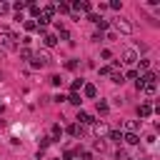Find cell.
<instances>
[{
	"mask_svg": "<svg viewBox=\"0 0 160 160\" xmlns=\"http://www.w3.org/2000/svg\"><path fill=\"white\" fill-rule=\"evenodd\" d=\"M95 150H105V140L98 138V140H95Z\"/></svg>",
	"mask_w": 160,
	"mask_h": 160,
	"instance_id": "obj_27",
	"label": "cell"
},
{
	"mask_svg": "<svg viewBox=\"0 0 160 160\" xmlns=\"http://www.w3.org/2000/svg\"><path fill=\"white\" fill-rule=\"evenodd\" d=\"M68 132H70L72 138H78V135H82V128H80L78 122H72V125H68Z\"/></svg>",
	"mask_w": 160,
	"mask_h": 160,
	"instance_id": "obj_11",
	"label": "cell"
},
{
	"mask_svg": "<svg viewBox=\"0 0 160 160\" xmlns=\"http://www.w3.org/2000/svg\"><path fill=\"white\" fill-rule=\"evenodd\" d=\"M78 122H80V128H82V125H92L95 118H92L90 112H82V110H80V112H78Z\"/></svg>",
	"mask_w": 160,
	"mask_h": 160,
	"instance_id": "obj_5",
	"label": "cell"
},
{
	"mask_svg": "<svg viewBox=\"0 0 160 160\" xmlns=\"http://www.w3.org/2000/svg\"><path fill=\"white\" fill-rule=\"evenodd\" d=\"M80 160H92V152H90V150H82V152H80Z\"/></svg>",
	"mask_w": 160,
	"mask_h": 160,
	"instance_id": "obj_24",
	"label": "cell"
},
{
	"mask_svg": "<svg viewBox=\"0 0 160 160\" xmlns=\"http://www.w3.org/2000/svg\"><path fill=\"white\" fill-rule=\"evenodd\" d=\"M10 12V5L8 2H0V15H8Z\"/></svg>",
	"mask_w": 160,
	"mask_h": 160,
	"instance_id": "obj_25",
	"label": "cell"
},
{
	"mask_svg": "<svg viewBox=\"0 0 160 160\" xmlns=\"http://www.w3.org/2000/svg\"><path fill=\"white\" fill-rule=\"evenodd\" d=\"M110 80H112L115 85H122V82H125V75H122V72H112V75H110Z\"/></svg>",
	"mask_w": 160,
	"mask_h": 160,
	"instance_id": "obj_13",
	"label": "cell"
},
{
	"mask_svg": "<svg viewBox=\"0 0 160 160\" xmlns=\"http://www.w3.org/2000/svg\"><path fill=\"white\" fill-rule=\"evenodd\" d=\"M115 160H128V155H125V150H118V152H115Z\"/></svg>",
	"mask_w": 160,
	"mask_h": 160,
	"instance_id": "obj_28",
	"label": "cell"
},
{
	"mask_svg": "<svg viewBox=\"0 0 160 160\" xmlns=\"http://www.w3.org/2000/svg\"><path fill=\"white\" fill-rule=\"evenodd\" d=\"M65 160H75V158H72V152H70V150H68V152H65Z\"/></svg>",
	"mask_w": 160,
	"mask_h": 160,
	"instance_id": "obj_31",
	"label": "cell"
},
{
	"mask_svg": "<svg viewBox=\"0 0 160 160\" xmlns=\"http://www.w3.org/2000/svg\"><path fill=\"white\" fill-rule=\"evenodd\" d=\"M52 160H60V158H52Z\"/></svg>",
	"mask_w": 160,
	"mask_h": 160,
	"instance_id": "obj_33",
	"label": "cell"
},
{
	"mask_svg": "<svg viewBox=\"0 0 160 160\" xmlns=\"http://www.w3.org/2000/svg\"><path fill=\"white\" fill-rule=\"evenodd\" d=\"M68 102H72V105H78V108H80V105H82V98H80L78 92H70V98H68Z\"/></svg>",
	"mask_w": 160,
	"mask_h": 160,
	"instance_id": "obj_14",
	"label": "cell"
},
{
	"mask_svg": "<svg viewBox=\"0 0 160 160\" xmlns=\"http://www.w3.org/2000/svg\"><path fill=\"white\" fill-rule=\"evenodd\" d=\"M100 75H112V68H110V65H102V68H100Z\"/></svg>",
	"mask_w": 160,
	"mask_h": 160,
	"instance_id": "obj_22",
	"label": "cell"
},
{
	"mask_svg": "<svg viewBox=\"0 0 160 160\" xmlns=\"http://www.w3.org/2000/svg\"><path fill=\"white\" fill-rule=\"evenodd\" d=\"M122 140H125L128 145H138V142H140V138H138V132H125V135H122Z\"/></svg>",
	"mask_w": 160,
	"mask_h": 160,
	"instance_id": "obj_10",
	"label": "cell"
},
{
	"mask_svg": "<svg viewBox=\"0 0 160 160\" xmlns=\"http://www.w3.org/2000/svg\"><path fill=\"white\" fill-rule=\"evenodd\" d=\"M0 80H2V72H0Z\"/></svg>",
	"mask_w": 160,
	"mask_h": 160,
	"instance_id": "obj_32",
	"label": "cell"
},
{
	"mask_svg": "<svg viewBox=\"0 0 160 160\" xmlns=\"http://www.w3.org/2000/svg\"><path fill=\"white\" fill-rule=\"evenodd\" d=\"M72 10H82V12H90V10H92V5H90L88 0H78V2H72Z\"/></svg>",
	"mask_w": 160,
	"mask_h": 160,
	"instance_id": "obj_8",
	"label": "cell"
},
{
	"mask_svg": "<svg viewBox=\"0 0 160 160\" xmlns=\"http://www.w3.org/2000/svg\"><path fill=\"white\" fill-rule=\"evenodd\" d=\"M138 75H140L138 70H128V78H130V80H138Z\"/></svg>",
	"mask_w": 160,
	"mask_h": 160,
	"instance_id": "obj_30",
	"label": "cell"
},
{
	"mask_svg": "<svg viewBox=\"0 0 160 160\" xmlns=\"http://www.w3.org/2000/svg\"><path fill=\"white\" fill-rule=\"evenodd\" d=\"M25 30H38V22H32V20H25Z\"/></svg>",
	"mask_w": 160,
	"mask_h": 160,
	"instance_id": "obj_20",
	"label": "cell"
},
{
	"mask_svg": "<svg viewBox=\"0 0 160 160\" xmlns=\"http://www.w3.org/2000/svg\"><path fill=\"white\" fill-rule=\"evenodd\" d=\"M125 130H128V132H135V130H138V120H128V122H125Z\"/></svg>",
	"mask_w": 160,
	"mask_h": 160,
	"instance_id": "obj_18",
	"label": "cell"
},
{
	"mask_svg": "<svg viewBox=\"0 0 160 160\" xmlns=\"http://www.w3.org/2000/svg\"><path fill=\"white\" fill-rule=\"evenodd\" d=\"M30 55H32V52H30L28 48H22V50H20V58H28V60H30Z\"/></svg>",
	"mask_w": 160,
	"mask_h": 160,
	"instance_id": "obj_29",
	"label": "cell"
},
{
	"mask_svg": "<svg viewBox=\"0 0 160 160\" xmlns=\"http://www.w3.org/2000/svg\"><path fill=\"white\" fill-rule=\"evenodd\" d=\"M18 40H20V38H18L15 32H2V35H0V45H2L5 50H15V48H18Z\"/></svg>",
	"mask_w": 160,
	"mask_h": 160,
	"instance_id": "obj_4",
	"label": "cell"
},
{
	"mask_svg": "<svg viewBox=\"0 0 160 160\" xmlns=\"http://www.w3.org/2000/svg\"><path fill=\"white\" fill-rule=\"evenodd\" d=\"M55 10H58V12H70V5H65V2H58V5H55Z\"/></svg>",
	"mask_w": 160,
	"mask_h": 160,
	"instance_id": "obj_19",
	"label": "cell"
},
{
	"mask_svg": "<svg viewBox=\"0 0 160 160\" xmlns=\"http://www.w3.org/2000/svg\"><path fill=\"white\" fill-rule=\"evenodd\" d=\"M138 115H140V118H150V115H152V105H150V102L138 105Z\"/></svg>",
	"mask_w": 160,
	"mask_h": 160,
	"instance_id": "obj_7",
	"label": "cell"
},
{
	"mask_svg": "<svg viewBox=\"0 0 160 160\" xmlns=\"http://www.w3.org/2000/svg\"><path fill=\"white\" fill-rule=\"evenodd\" d=\"M50 132H52V140H55V138H60V132H62V130H60V125H52V130H50Z\"/></svg>",
	"mask_w": 160,
	"mask_h": 160,
	"instance_id": "obj_23",
	"label": "cell"
},
{
	"mask_svg": "<svg viewBox=\"0 0 160 160\" xmlns=\"http://www.w3.org/2000/svg\"><path fill=\"white\" fill-rule=\"evenodd\" d=\"M112 25H115V30H118V32H122V35H130V32L135 30V28H132V22H130L128 18H122V15H120V18H115V22H112Z\"/></svg>",
	"mask_w": 160,
	"mask_h": 160,
	"instance_id": "obj_3",
	"label": "cell"
},
{
	"mask_svg": "<svg viewBox=\"0 0 160 160\" xmlns=\"http://www.w3.org/2000/svg\"><path fill=\"white\" fill-rule=\"evenodd\" d=\"M95 25H98V28H100V30H108V20H102V18H100V20H98V22H95Z\"/></svg>",
	"mask_w": 160,
	"mask_h": 160,
	"instance_id": "obj_26",
	"label": "cell"
},
{
	"mask_svg": "<svg viewBox=\"0 0 160 160\" xmlns=\"http://www.w3.org/2000/svg\"><path fill=\"white\" fill-rule=\"evenodd\" d=\"M42 42H45V48H55V45H58V35H52V32H42Z\"/></svg>",
	"mask_w": 160,
	"mask_h": 160,
	"instance_id": "obj_6",
	"label": "cell"
},
{
	"mask_svg": "<svg viewBox=\"0 0 160 160\" xmlns=\"http://www.w3.org/2000/svg\"><path fill=\"white\" fill-rule=\"evenodd\" d=\"M82 85H85V82H82V78H78V80H72V85H70V90H72V92H78V90H80Z\"/></svg>",
	"mask_w": 160,
	"mask_h": 160,
	"instance_id": "obj_17",
	"label": "cell"
},
{
	"mask_svg": "<svg viewBox=\"0 0 160 160\" xmlns=\"http://www.w3.org/2000/svg\"><path fill=\"white\" fill-rule=\"evenodd\" d=\"M82 95H85V98H95V95H98V88H95L92 82H88V85H82Z\"/></svg>",
	"mask_w": 160,
	"mask_h": 160,
	"instance_id": "obj_9",
	"label": "cell"
},
{
	"mask_svg": "<svg viewBox=\"0 0 160 160\" xmlns=\"http://www.w3.org/2000/svg\"><path fill=\"white\" fill-rule=\"evenodd\" d=\"M95 108H98V112H100V115H105V112L110 110V105H108L105 100H98V105H95Z\"/></svg>",
	"mask_w": 160,
	"mask_h": 160,
	"instance_id": "obj_15",
	"label": "cell"
},
{
	"mask_svg": "<svg viewBox=\"0 0 160 160\" xmlns=\"http://www.w3.org/2000/svg\"><path fill=\"white\" fill-rule=\"evenodd\" d=\"M135 60H140V58H138V50H135L132 45H125V48H122V52H120V62L132 65Z\"/></svg>",
	"mask_w": 160,
	"mask_h": 160,
	"instance_id": "obj_1",
	"label": "cell"
},
{
	"mask_svg": "<svg viewBox=\"0 0 160 160\" xmlns=\"http://www.w3.org/2000/svg\"><path fill=\"white\" fill-rule=\"evenodd\" d=\"M100 58H102V60H112V52H110V50H100Z\"/></svg>",
	"mask_w": 160,
	"mask_h": 160,
	"instance_id": "obj_21",
	"label": "cell"
},
{
	"mask_svg": "<svg viewBox=\"0 0 160 160\" xmlns=\"http://www.w3.org/2000/svg\"><path fill=\"white\" fill-rule=\"evenodd\" d=\"M95 132H98V138H100V135H108L110 130L105 128V122H95Z\"/></svg>",
	"mask_w": 160,
	"mask_h": 160,
	"instance_id": "obj_16",
	"label": "cell"
},
{
	"mask_svg": "<svg viewBox=\"0 0 160 160\" xmlns=\"http://www.w3.org/2000/svg\"><path fill=\"white\" fill-rule=\"evenodd\" d=\"M48 62H50V55H48L45 50H38V52L30 55V65H32V68H45Z\"/></svg>",
	"mask_w": 160,
	"mask_h": 160,
	"instance_id": "obj_2",
	"label": "cell"
},
{
	"mask_svg": "<svg viewBox=\"0 0 160 160\" xmlns=\"http://www.w3.org/2000/svg\"><path fill=\"white\" fill-rule=\"evenodd\" d=\"M108 138H110L112 142H118V145L122 142V132H120V130H110V132H108Z\"/></svg>",
	"mask_w": 160,
	"mask_h": 160,
	"instance_id": "obj_12",
	"label": "cell"
}]
</instances>
